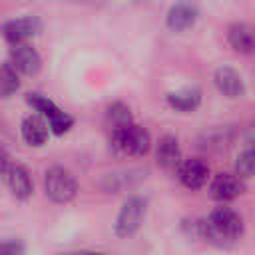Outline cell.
<instances>
[{
  "mask_svg": "<svg viewBox=\"0 0 255 255\" xmlns=\"http://www.w3.org/2000/svg\"><path fill=\"white\" fill-rule=\"evenodd\" d=\"M48 122L42 116H28L22 122V137L28 145H42L48 139Z\"/></svg>",
  "mask_w": 255,
  "mask_h": 255,
  "instance_id": "13",
  "label": "cell"
},
{
  "mask_svg": "<svg viewBox=\"0 0 255 255\" xmlns=\"http://www.w3.org/2000/svg\"><path fill=\"white\" fill-rule=\"evenodd\" d=\"M28 104L36 110V112H40V116L46 120L48 116H52L56 110H58V106L50 100V98H46V96H40V94H28Z\"/></svg>",
  "mask_w": 255,
  "mask_h": 255,
  "instance_id": "20",
  "label": "cell"
},
{
  "mask_svg": "<svg viewBox=\"0 0 255 255\" xmlns=\"http://www.w3.org/2000/svg\"><path fill=\"white\" fill-rule=\"evenodd\" d=\"M213 82L217 86V90L225 96V98H241L245 94V82L241 78V74L229 66H223V68H217L215 76H213Z\"/></svg>",
  "mask_w": 255,
  "mask_h": 255,
  "instance_id": "10",
  "label": "cell"
},
{
  "mask_svg": "<svg viewBox=\"0 0 255 255\" xmlns=\"http://www.w3.org/2000/svg\"><path fill=\"white\" fill-rule=\"evenodd\" d=\"M205 139L201 141L203 143V147H207V149H213V147H223L225 145V129H213V131H205V135H203Z\"/></svg>",
  "mask_w": 255,
  "mask_h": 255,
  "instance_id": "21",
  "label": "cell"
},
{
  "mask_svg": "<svg viewBox=\"0 0 255 255\" xmlns=\"http://www.w3.org/2000/svg\"><path fill=\"white\" fill-rule=\"evenodd\" d=\"M201 102V92L195 88H187L181 92H171L167 96V104L177 112H193Z\"/></svg>",
  "mask_w": 255,
  "mask_h": 255,
  "instance_id": "15",
  "label": "cell"
},
{
  "mask_svg": "<svg viewBox=\"0 0 255 255\" xmlns=\"http://www.w3.org/2000/svg\"><path fill=\"white\" fill-rule=\"evenodd\" d=\"M4 253H8V255L24 253V245H22L20 241H14V239L4 241V243H0V255H4Z\"/></svg>",
  "mask_w": 255,
  "mask_h": 255,
  "instance_id": "22",
  "label": "cell"
},
{
  "mask_svg": "<svg viewBox=\"0 0 255 255\" xmlns=\"http://www.w3.org/2000/svg\"><path fill=\"white\" fill-rule=\"evenodd\" d=\"M46 122H48V128L56 133V135H62V133H66L72 126H74V118L70 116V114H66L64 110H56L52 116H48L46 118Z\"/></svg>",
  "mask_w": 255,
  "mask_h": 255,
  "instance_id": "18",
  "label": "cell"
},
{
  "mask_svg": "<svg viewBox=\"0 0 255 255\" xmlns=\"http://www.w3.org/2000/svg\"><path fill=\"white\" fill-rule=\"evenodd\" d=\"M227 40H229L231 48L239 54L253 52V32L245 22H235L227 32Z\"/></svg>",
  "mask_w": 255,
  "mask_h": 255,
  "instance_id": "14",
  "label": "cell"
},
{
  "mask_svg": "<svg viewBox=\"0 0 255 255\" xmlns=\"http://www.w3.org/2000/svg\"><path fill=\"white\" fill-rule=\"evenodd\" d=\"M253 169H255L253 149H251V147H245V149L237 155V161H235V173H237L241 179H249V177L253 175Z\"/></svg>",
  "mask_w": 255,
  "mask_h": 255,
  "instance_id": "19",
  "label": "cell"
},
{
  "mask_svg": "<svg viewBox=\"0 0 255 255\" xmlns=\"http://www.w3.org/2000/svg\"><path fill=\"white\" fill-rule=\"evenodd\" d=\"M110 143L116 155H131V157H139L145 155L149 145H151V137L147 133V129L129 124L122 129H116L110 133Z\"/></svg>",
  "mask_w": 255,
  "mask_h": 255,
  "instance_id": "2",
  "label": "cell"
},
{
  "mask_svg": "<svg viewBox=\"0 0 255 255\" xmlns=\"http://www.w3.org/2000/svg\"><path fill=\"white\" fill-rule=\"evenodd\" d=\"M44 191H46V197H50L54 203H68L76 197L78 183L72 171L60 165H54L44 175Z\"/></svg>",
  "mask_w": 255,
  "mask_h": 255,
  "instance_id": "3",
  "label": "cell"
},
{
  "mask_svg": "<svg viewBox=\"0 0 255 255\" xmlns=\"http://www.w3.org/2000/svg\"><path fill=\"white\" fill-rule=\"evenodd\" d=\"M10 64L18 72L26 76H34L42 68V58L36 52V48H32L28 42H20V44H12L10 48Z\"/></svg>",
  "mask_w": 255,
  "mask_h": 255,
  "instance_id": "5",
  "label": "cell"
},
{
  "mask_svg": "<svg viewBox=\"0 0 255 255\" xmlns=\"http://www.w3.org/2000/svg\"><path fill=\"white\" fill-rule=\"evenodd\" d=\"M155 159H157V165L163 167L165 171L177 169V165L181 163V149L173 135H163L159 139L157 149H155Z\"/></svg>",
  "mask_w": 255,
  "mask_h": 255,
  "instance_id": "12",
  "label": "cell"
},
{
  "mask_svg": "<svg viewBox=\"0 0 255 255\" xmlns=\"http://www.w3.org/2000/svg\"><path fill=\"white\" fill-rule=\"evenodd\" d=\"M199 235L217 245L235 243L243 235V219L231 207H217L199 223Z\"/></svg>",
  "mask_w": 255,
  "mask_h": 255,
  "instance_id": "1",
  "label": "cell"
},
{
  "mask_svg": "<svg viewBox=\"0 0 255 255\" xmlns=\"http://www.w3.org/2000/svg\"><path fill=\"white\" fill-rule=\"evenodd\" d=\"M211 197L217 201H231L245 191L243 179L237 173H217L211 181Z\"/></svg>",
  "mask_w": 255,
  "mask_h": 255,
  "instance_id": "8",
  "label": "cell"
},
{
  "mask_svg": "<svg viewBox=\"0 0 255 255\" xmlns=\"http://www.w3.org/2000/svg\"><path fill=\"white\" fill-rule=\"evenodd\" d=\"M197 22V8L191 2H177L169 8L165 16V24L171 32H183L189 30Z\"/></svg>",
  "mask_w": 255,
  "mask_h": 255,
  "instance_id": "11",
  "label": "cell"
},
{
  "mask_svg": "<svg viewBox=\"0 0 255 255\" xmlns=\"http://www.w3.org/2000/svg\"><path fill=\"white\" fill-rule=\"evenodd\" d=\"M40 30V22L34 16H22L16 20H10L2 26V36L8 44H20L28 42L32 36H36Z\"/></svg>",
  "mask_w": 255,
  "mask_h": 255,
  "instance_id": "7",
  "label": "cell"
},
{
  "mask_svg": "<svg viewBox=\"0 0 255 255\" xmlns=\"http://www.w3.org/2000/svg\"><path fill=\"white\" fill-rule=\"evenodd\" d=\"M6 179V185L10 189V193L16 197V199H28L34 191V183H32V177L28 173V169L24 165H8V169L4 171L2 175Z\"/></svg>",
  "mask_w": 255,
  "mask_h": 255,
  "instance_id": "9",
  "label": "cell"
},
{
  "mask_svg": "<svg viewBox=\"0 0 255 255\" xmlns=\"http://www.w3.org/2000/svg\"><path fill=\"white\" fill-rule=\"evenodd\" d=\"M143 215H145V201L141 197H129L122 205V209L116 217V225H114L116 235L122 237V239L131 237L139 229V225L143 221Z\"/></svg>",
  "mask_w": 255,
  "mask_h": 255,
  "instance_id": "4",
  "label": "cell"
},
{
  "mask_svg": "<svg viewBox=\"0 0 255 255\" xmlns=\"http://www.w3.org/2000/svg\"><path fill=\"white\" fill-rule=\"evenodd\" d=\"M175 171L179 175V181L187 189H201L209 179V165L201 157H191L181 161Z\"/></svg>",
  "mask_w": 255,
  "mask_h": 255,
  "instance_id": "6",
  "label": "cell"
},
{
  "mask_svg": "<svg viewBox=\"0 0 255 255\" xmlns=\"http://www.w3.org/2000/svg\"><path fill=\"white\" fill-rule=\"evenodd\" d=\"M8 165H10V155H8V151L0 145V177L4 175V171L8 169Z\"/></svg>",
  "mask_w": 255,
  "mask_h": 255,
  "instance_id": "23",
  "label": "cell"
},
{
  "mask_svg": "<svg viewBox=\"0 0 255 255\" xmlns=\"http://www.w3.org/2000/svg\"><path fill=\"white\" fill-rule=\"evenodd\" d=\"M106 122H108L110 131H116V129H122V128L129 126V124H133L129 108L126 104H122V102H116V104L108 106V110H106Z\"/></svg>",
  "mask_w": 255,
  "mask_h": 255,
  "instance_id": "16",
  "label": "cell"
},
{
  "mask_svg": "<svg viewBox=\"0 0 255 255\" xmlns=\"http://www.w3.org/2000/svg\"><path fill=\"white\" fill-rule=\"evenodd\" d=\"M20 88V80H18V70L6 62L0 66V96L2 98H8L12 96L16 90Z\"/></svg>",
  "mask_w": 255,
  "mask_h": 255,
  "instance_id": "17",
  "label": "cell"
}]
</instances>
